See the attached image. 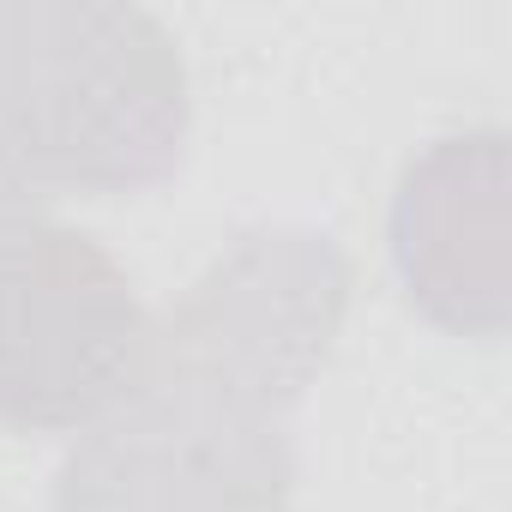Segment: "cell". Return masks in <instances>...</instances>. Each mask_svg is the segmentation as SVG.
<instances>
[{
  "label": "cell",
  "mask_w": 512,
  "mask_h": 512,
  "mask_svg": "<svg viewBox=\"0 0 512 512\" xmlns=\"http://www.w3.org/2000/svg\"><path fill=\"white\" fill-rule=\"evenodd\" d=\"M187 133V61L151 13L0 0V145L43 199L163 187Z\"/></svg>",
  "instance_id": "obj_1"
},
{
  "label": "cell",
  "mask_w": 512,
  "mask_h": 512,
  "mask_svg": "<svg viewBox=\"0 0 512 512\" xmlns=\"http://www.w3.org/2000/svg\"><path fill=\"white\" fill-rule=\"evenodd\" d=\"M350 284L356 272L326 229H241L187 284L163 326H151L145 374L187 380L290 422L344 338Z\"/></svg>",
  "instance_id": "obj_2"
},
{
  "label": "cell",
  "mask_w": 512,
  "mask_h": 512,
  "mask_svg": "<svg viewBox=\"0 0 512 512\" xmlns=\"http://www.w3.org/2000/svg\"><path fill=\"white\" fill-rule=\"evenodd\" d=\"M145 356L151 314L97 235L37 217L0 241V428L85 434Z\"/></svg>",
  "instance_id": "obj_3"
},
{
  "label": "cell",
  "mask_w": 512,
  "mask_h": 512,
  "mask_svg": "<svg viewBox=\"0 0 512 512\" xmlns=\"http://www.w3.org/2000/svg\"><path fill=\"white\" fill-rule=\"evenodd\" d=\"M290 500L284 416L163 374H139L55 476V512H290Z\"/></svg>",
  "instance_id": "obj_4"
},
{
  "label": "cell",
  "mask_w": 512,
  "mask_h": 512,
  "mask_svg": "<svg viewBox=\"0 0 512 512\" xmlns=\"http://www.w3.org/2000/svg\"><path fill=\"white\" fill-rule=\"evenodd\" d=\"M506 133L470 127L422 145L392 193V266L410 308L452 338H506L512 205Z\"/></svg>",
  "instance_id": "obj_5"
},
{
  "label": "cell",
  "mask_w": 512,
  "mask_h": 512,
  "mask_svg": "<svg viewBox=\"0 0 512 512\" xmlns=\"http://www.w3.org/2000/svg\"><path fill=\"white\" fill-rule=\"evenodd\" d=\"M43 217V193L19 175V163L7 157V145H0V241H7L13 229L37 223Z\"/></svg>",
  "instance_id": "obj_6"
}]
</instances>
